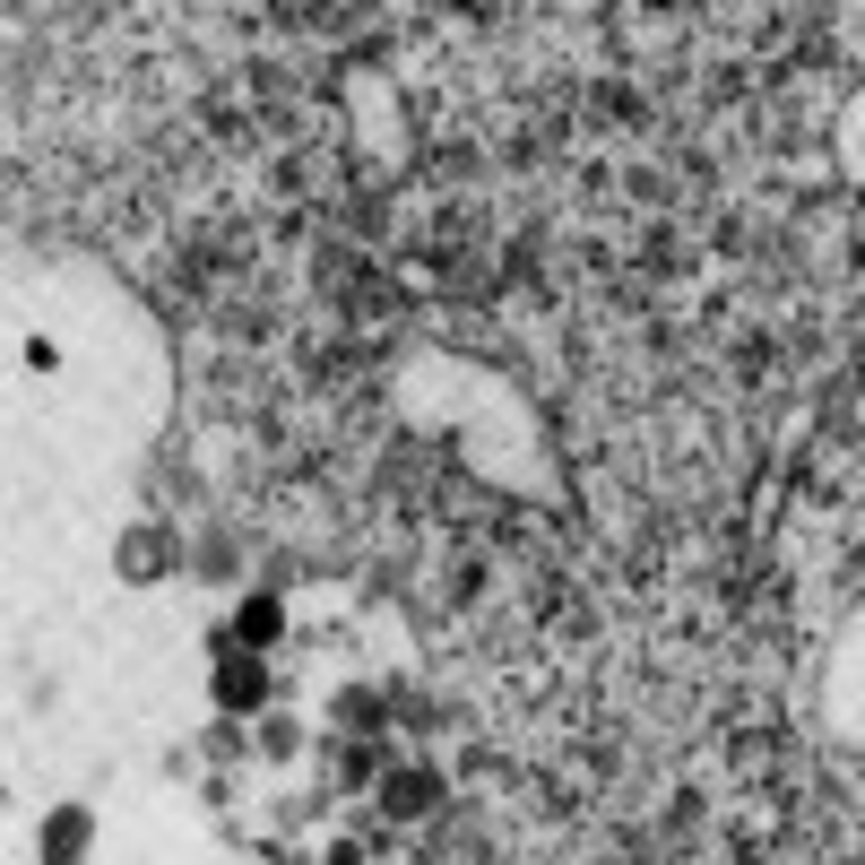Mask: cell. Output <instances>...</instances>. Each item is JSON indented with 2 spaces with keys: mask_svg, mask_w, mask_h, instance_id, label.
I'll return each mask as SVG.
<instances>
[{
  "mask_svg": "<svg viewBox=\"0 0 865 865\" xmlns=\"http://www.w3.org/2000/svg\"><path fill=\"white\" fill-rule=\"evenodd\" d=\"M260 684H268L260 666H226V675H217V701H260Z\"/></svg>",
  "mask_w": 865,
  "mask_h": 865,
  "instance_id": "1",
  "label": "cell"
}]
</instances>
